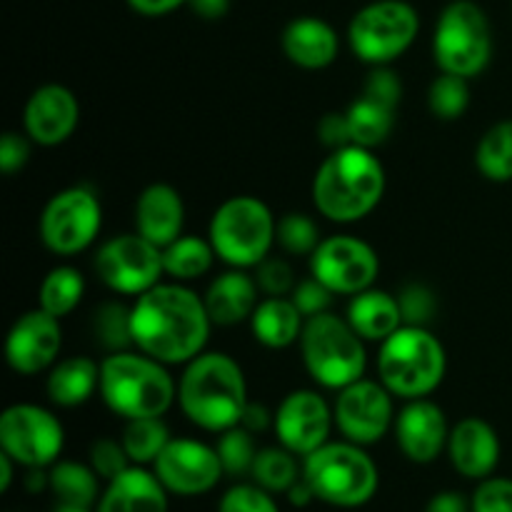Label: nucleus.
<instances>
[{
    "instance_id": "nucleus-1",
    "label": "nucleus",
    "mask_w": 512,
    "mask_h": 512,
    "mask_svg": "<svg viewBox=\"0 0 512 512\" xmlns=\"http://www.w3.org/2000/svg\"><path fill=\"white\" fill-rule=\"evenodd\" d=\"M213 330L203 295L185 283H158L133 305V343L163 365H188Z\"/></svg>"
},
{
    "instance_id": "nucleus-2",
    "label": "nucleus",
    "mask_w": 512,
    "mask_h": 512,
    "mask_svg": "<svg viewBox=\"0 0 512 512\" xmlns=\"http://www.w3.org/2000/svg\"><path fill=\"white\" fill-rule=\"evenodd\" d=\"M313 205L330 223L368 218L385 195V168L370 148L345 145L330 150L313 178Z\"/></svg>"
},
{
    "instance_id": "nucleus-3",
    "label": "nucleus",
    "mask_w": 512,
    "mask_h": 512,
    "mask_svg": "<svg viewBox=\"0 0 512 512\" xmlns=\"http://www.w3.org/2000/svg\"><path fill=\"white\" fill-rule=\"evenodd\" d=\"M248 380L228 353H203L185 365L178 380V405L185 418L208 433L240 425L248 408Z\"/></svg>"
},
{
    "instance_id": "nucleus-4",
    "label": "nucleus",
    "mask_w": 512,
    "mask_h": 512,
    "mask_svg": "<svg viewBox=\"0 0 512 512\" xmlns=\"http://www.w3.org/2000/svg\"><path fill=\"white\" fill-rule=\"evenodd\" d=\"M100 398L123 420L163 418L178 400V383L160 360L123 350L100 360Z\"/></svg>"
},
{
    "instance_id": "nucleus-5",
    "label": "nucleus",
    "mask_w": 512,
    "mask_h": 512,
    "mask_svg": "<svg viewBox=\"0 0 512 512\" xmlns=\"http://www.w3.org/2000/svg\"><path fill=\"white\" fill-rule=\"evenodd\" d=\"M448 355L443 343L418 325H403L380 343L378 380L400 400L430 398L443 385Z\"/></svg>"
},
{
    "instance_id": "nucleus-6",
    "label": "nucleus",
    "mask_w": 512,
    "mask_h": 512,
    "mask_svg": "<svg viewBox=\"0 0 512 512\" xmlns=\"http://www.w3.org/2000/svg\"><path fill=\"white\" fill-rule=\"evenodd\" d=\"M300 358L315 385L325 390H343L355 380L365 378V340L335 313H320L305 320L300 335Z\"/></svg>"
},
{
    "instance_id": "nucleus-7",
    "label": "nucleus",
    "mask_w": 512,
    "mask_h": 512,
    "mask_svg": "<svg viewBox=\"0 0 512 512\" xmlns=\"http://www.w3.org/2000/svg\"><path fill=\"white\" fill-rule=\"evenodd\" d=\"M278 220L273 210L253 195H235L218 205L208 225L215 255L230 268L248 270L263 263L275 245Z\"/></svg>"
},
{
    "instance_id": "nucleus-8",
    "label": "nucleus",
    "mask_w": 512,
    "mask_h": 512,
    "mask_svg": "<svg viewBox=\"0 0 512 512\" xmlns=\"http://www.w3.org/2000/svg\"><path fill=\"white\" fill-rule=\"evenodd\" d=\"M433 60L440 73L478 78L493 60V25L475 0H450L433 30Z\"/></svg>"
},
{
    "instance_id": "nucleus-9",
    "label": "nucleus",
    "mask_w": 512,
    "mask_h": 512,
    "mask_svg": "<svg viewBox=\"0 0 512 512\" xmlns=\"http://www.w3.org/2000/svg\"><path fill=\"white\" fill-rule=\"evenodd\" d=\"M303 478L315 498L335 508H360L378 493L380 475L373 458L350 440L325 443L303 458Z\"/></svg>"
},
{
    "instance_id": "nucleus-10",
    "label": "nucleus",
    "mask_w": 512,
    "mask_h": 512,
    "mask_svg": "<svg viewBox=\"0 0 512 512\" xmlns=\"http://www.w3.org/2000/svg\"><path fill=\"white\" fill-rule=\"evenodd\" d=\"M420 15L408 0H373L348 23V45L360 63L390 65L413 48Z\"/></svg>"
},
{
    "instance_id": "nucleus-11",
    "label": "nucleus",
    "mask_w": 512,
    "mask_h": 512,
    "mask_svg": "<svg viewBox=\"0 0 512 512\" xmlns=\"http://www.w3.org/2000/svg\"><path fill=\"white\" fill-rule=\"evenodd\" d=\"M103 228V208L98 195L85 185H73L45 203L38 233L45 248L60 258L83 253L95 243Z\"/></svg>"
},
{
    "instance_id": "nucleus-12",
    "label": "nucleus",
    "mask_w": 512,
    "mask_h": 512,
    "mask_svg": "<svg viewBox=\"0 0 512 512\" xmlns=\"http://www.w3.org/2000/svg\"><path fill=\"white\" fill-rule=\"evenodd\" d=\"M95 273L108 290L118 295H143L163 283V248L135 233L115 235L100 245Z\"/></svg>"
},
{
    "instance_id": "nucleus-13",
    "label": "nucleus",
    "mask_w": 512,
    "mask_h": 512,
    "mask_svg": "<svg viewBox=\"0 0 512 512\" xmlns=\"http://www.w3.org/2000/svg\"><path fill=\"white\" fill-rule=\"evenodd\" d=\"M63 445V423L40 405L15 403L0 415V450L18 465L48 468L58 463Z\"/></svg>"
},
{
    "instance_id": "nucleus-14",
    "label": "nucleus",
    "mask_w": 512,
    "mask_h": 512,
    "mask_svg": "<svg viewBox=\"0 0 512 512\" xmlns=\"http://www.w3.org/2000/svg\"><path fill=\"white\" fill-rule=\"evenodd\" d=\"M380 258L365 240L353 235H330L310 255V275L335 295H358L373 288Z\"/></svg>"
},
{
    "instance_id": "nucleus-15",
    "label": "nucleus",
    "mask_w": 512,
    "mask_h": 512,
    "mask_svg": "<svg viewBox=\"0 0 512 512\" xmlns=\"http://www.w3.org/2000/svg\"><path fill=\"white\" fill-rule=\"evenodd\" d=\"M335 428L355 445H373L395 425L393 393L380 380H355L338 390L333 405Z\"/></svg>"
},
{
    "instance_id": "nucleus-16",
    "label": "nucleus",
    "mask_w": 512,
    "mask_h": 512,
    "mask_svg": "<svg viewBox=\"0 0 512 512\" xmlns=\"http://www.w3.org/2000/svg\"><path fill=\"white\" fill-rule=\"evenodd\" d=\"M333 425L335 415L328 400L318 390L300 388L285 395L275 408L273 433L283 448L300 458H308L328 443Z\"/></svg>"
},
{
    "instance_id": "nucleus-17",
    "label": "nucleus",
    "mask_w": 512,
    "mask_h": 512,
    "mask_svg": "<svg viewBox=\"0 0 512 512\" xmlns=\"http://www.w3.org/2000/svg\"><path fill=\"white\" fill-rule=\"evenodd\" d=\"M153 473L168 493L193 498L210 493L225 470L215 445L193 438H173L153 463Z\"/></svg>"
},
{
    "instance_id": "nucleus-18",
    "label": "nucleus",
    "mask_w": 512,
    "mask_h": 512,
    "mask_svg": "<svg viewBox=\"0 0 512 512\" xmlns=\"http://www.w3.org/2000/svg\"><path fill=\"white\" fill-rule=\"evenodd\" d=\"M63 328L55 315L35 308L20 315L5 338V360L18 375H38L58 363Z\"/></svg>"
},
{
    "instance_id": "nucleus-19",
    "label": "nucleus",
    "mask_w": 512,
    "mask_h": 512,
    "mask_svg": "<svg viewBox=\"0 0 512 512\" xmlns=\"http://www.w3.org/2000/svg\"><path fill=\"white\" fill-rule=\"evenodd\" d=\"M80 123V103L70 88L45 83L30 93L23 110V133L43 148L63 145Z\"/></svg>"
},
{
    "instance_id": "nucleus-20",
    "label": "nucleus",
    "mask_w": 512,
    "mask_h": 512,
    "mask_svg": "<svg viewBox=\"0 0 512 512\" xmlns=\"http://www.w3.org/2000/svg\"><path fill=\"white\" fill-rule=\"evenodd\" d=\"M395 440L410 463L428 465L448 450V418L443 408L430 398L405 400L403 410L395 415Z\"/></svg>"
},
{
    "instance_id": "nucleus-21",
    "label": "nucleus",
    "mask_w": 512,
    "mask_h": 512,
    "mask_svg": "<svg viewBox=\"0 0 512 512\" xmlns=\"http://www.w3.org/2000/svg\"><path fill=\"white\" fill-rule=\"evenodd\" d=\"M448 455L460 475L485 480L500 463V438L488 420L463 418L450 428Z\"/></svg>"
},
{
    "instance_id": "nucleus-22",
    "label": "nucleus",
    "mask_w": 512,
    "mask_h": 512,
    "mask_svg": "<svg viewBox=\"0 0 512 512\" xmlns=\"http://www.w3.org/2000/svg\"><path fill=\"white\" fill-rule=\"evenodd\" d=\"M283 55L303 70H323L335 63L340 53L338 30L315 15H298L280 33Z\"/></svg>"
},
{
    "instance_id": "nucleus-23",
    "label": "nucleus",
    "mask_w": 512,
    "mask_h": 512,
    "mask_svg": "<svg viewBox=\"0 0 512 512\" xmlns=\"http://www.w3.org/2000/svg\"><path fill=\"white\" fill-rule=\"evenodd\" d=\"M183 195L168 183H153L135 200V230L158 248H165L183 235Z\"/></svg>"
},
{
    "instance_id": "nucleus-24",
    "label": "nucleus",
    "mask_w": 512,
    "mask_h": 512,
    "mask_svg": "<svg viewBox=\"0 0 512 512\" xmlns=\"http://www.w3.org/2000/svg\"><path fill=\"white\" fill-rule=\"evenodd\" d=\"M95 512H168V490L143 465H130L108 480Z\"/></svg>"
},
{
    "instance_id": "nucleus-25",
    "label": "nucleus",
    "mask_w": 512,
    "mask_h": 512,
    "mask_svg": "<svg viewBox=\"0 0 512 512\" xmlns=\"http://www.w3.org/2000/svg\"><path fill=\"white\" fill-rule=\"evenodd\" d=\"M203 300L213 325L233 328V325L253 318L255 308L260 303V288L253 275L240 268H230L228 273L218 275L208 285Z\"/></svg>"
},
{
    "instance_id": "nucleus-26",
    "label": "nucleus",
    "mask_w": 512,
    "mask_h": 512,
    "mask_svg": "<svg viewBox=\"0 0 512 512\" xmlns=\"http://www.w3.org/2000/svg\"><path fill=\"white\" fill-rule=\"evenodd\" d=\"M345 318L365 343H383L395 330L403 328L398 295H390L388 290L378 288H368L353 295Z\"/></svg>"
},
{
    "instance_id": "nucleus-27",
    "label": "nucleus",
    "mask_w": 512,
    "mask_h": 512,
    "mask_svg": "<svg viewBox=\"0 0 512 512\" xmlns=\"http://www.w3.org/2000/svg\"><path fill=\"white\" fill-rule=\"evenodd\" d=\"M100 390V363L85 355H70L50 368L45 380L48 400L58 408H80Z\"/></svg>"
},
{
    "instance_id": "nucleus-28",
    "label": "nucleus",
    "mask_w": 512,
    "mask_h": 512,
    "mask_svg": "<svg viewBox=\"0 0 512 512\" xmlns=\"http://www.w3.org/2000/svg\"><path fill=\"white\" fill-rule=\"evenodd\" d=\"M253 338L268 350H285L303 335L305 318L290 298H260L248 320Z\"/></svg>"
},
{
    "instance_id": "nucleus-29",
    "label": "nucleus",
    "mask_w": 512,
    "mask_h": 512,
    "mask_svg": "<svg viewBox=\"0 0 512 512\" xmlns=\"http://www.w3.org/2000/svg\"><path fill=\"white\" fill-rule=\"evenodd\" d=\"M395 113H398V108H393V105L380 103V100L360 93L345 110L353 145L370 150L383 145L395 128Z\"/></svg>"
},
{
    "instance_id": "nucleus-30",
    "label": "nucleus",
    "mask_w": 512,
    "mask_h": 512,
    "mask_svg": "<svg viewBox=\"0 0 512 512\" xmlns=\"http://www.w3.org/2000/svg\"><path fill=\"white\" fill-rule=\"evenodd\" d=\"M215 250L208 238L198 235H180L170 245L163 248V268L165 275L175 283H193L203 278L215 263Z\"/></svg>"
},
{
    "instance_id": "nucleus-31",
    "label": "nucleus",
    "mask_w": 512,
    "mask_h": 512,
    "mask_svg": "<svg viewBox=\"0 0 512 512\" xmlns=\"http://www.w3.org/2000/svg\"><path fill=\"white\" fill-rule=\"evenodd\" d=\"M85 295V278L73 265H58L43 278L38 288V308L63 320L73 313Z\"/></svg>"
},
{
    "instance_id": "nucleus-32",
    "label": "nucleus",
    "mask_w": 512,
    "mask_h": 512,
    "mask_svg": "<svg viewBox=\"0 0 512 512\" xmlns=\"http://www.w3.org/2000/svg\"><path fill=\"white\" fill-rule=\"evenodd\" d=\"M475 168L490 183L512 180V120L490 125L475 148Z\"/></svg>"
},
{
    "instance_id": "nucleus-33",
    "label": "nucleus",
    "mask_w": 512,
    "mask_h": 512,
    "mask_svg": "<svg viewBox=\"0 0 512 512\" xmlns=\"http://www.w3.org/2000/svg\"><path fill=\"white\" fill-rule=\"evenodd\" d=\"M50 493L58 503H75L93 508L98 500V473L90 465L75 463V460H58L50 465Z\"/></svg>"
},
{
    "instance_id": "nucleus-34",
    "label": "nucleus",
    "mask_w": 512,
    "mask_h": 512,
    "mask_svg": "<svg viewBox=\"0 0 512 512\" xmlns=\"http://www.w3.org/2000/svg\"><path fill=\"white\" fill-rule=\"evenodd\" d=\"M90 330H93L95 343H98L108 355L135 348L133 308L118 303V300H108V303L95 308L93 320H90Z\"/></svg>"
},
{
    "instance_id": "nucleus-35",
    "label": "nucleus",
    "mask_w": 512,
    "mask_h": 512,
    "mask_svg": "<svg viewBox=\"0 0 512 512\" xmlns=\"http://www.w3.org/2000/svg\"><path fill=\"white\" fill-rule=\"evenodd\" d=\"M170 440L173 438L163 418L125 420V430L120 435V443L133 465H153Z\"/></svg>"
},
{
    "instance_id": "nucleus-36",
    "label": "nucleus",
    "mask_w": 512,
    "mask_h": 512,
    "mask_svg": "<svg viewBox=\"0 0 512 512\" xmlns=\"http://www.w3.org/2000/svg\"><path fill=\"white\" fill-rule=\"evenodd\" d=\"M298 455L290 453L288 448H263L258 450L255 458L253 475L255 485L265 488L268 493H288L300 478H303V468H298Z\"/></svg>"
},
{
    "instance_id": "nucleus-37",
    "label": "nucleus",
    "mask_w": 512,
    "mask_h": 512,
    "mask_svg": "<svg viewBox=\"0 0 512 512\" xmlns=\"http://www.w3.org/2000/svg\"><path fill=\"white\" fill-rule=\"evenodd\" d=\"M428 108L445 123L460 120L470 108V80L453 73H440L428 88Z\"/></svg>"
},
{
    "instance_id": "nucleus-38",
    "label": "nucleus",
    "mask_w": 512,
    "mask_h": 512,
    "mask_svg": "<svg viewBox=\"0 0 512 512\" xmlns=\"http://www.w3.org/2000/svg\"><path fill=\"white\" fill-rule=\"evenodd\" d=\"M320 230L318 223L310 218L308 213H285L278 220V233H275V245H280V250L288 255H313L315 248L320 245Z\"/></svg>"
},
{
    "instance_id": "nucleus-39",
    "label": "nucleus",
    "mask_w": 512,
    "mask_h": 512,
    "mask_svg": "<svg viewBox=\"0 0 512 512\" xmlns=\"http://www.w3.org/2000/svg\"><path fill=\"white\" fill-rule=\"evenodd\" d=\"M215 450H218L223 470L228 475H233V478H238V475H250L255 458H258V448H255L253 433L245 430L243 425H235V428L223 430L218 443H215Z\"/></svg>"
},
{
    "instance_id": "nucleus-40",
    "label": "nucleus",
    "mask_w": 512,
    "mask_h": 512,
    "mask_svg": "<svg viewBox=\"0 0 512 512\" xmlns=\"http://www.w3.org/2000/svg\"><path fill=\"white\" fill-rule=\"evenodd\" d=\"M400 313H403V325H418L428 328L430 320L438 313V298L425 283H408L398 293Z\"/></svg>"
},
{
    "instance_id": "nucleus-41",
    "label": "nucleus",
    "mask_w": 512,
    "mask_h": 512,
    "mask_svg": "<svg viewBox=\"0 0 512 512\" xmlns=\"http://www.w3.org/2000/svg\"><path fill=\"white\" fill-rule=\"evenodd\" d=\"M255 283H258L263 298H290L298 280H295L293 265L285 258H265L263 263L255 265Z\"/></svg>"
},
{
    "instance_id": "nucleus-42",
    "label": "nucleus",
    "mask_w": 512,
    "mask_h": 512,
    "mask_svg": "<svg viewBox=\"0 0 512 512\" xmlns=\"http://www.w3.org/2000/svg\"><path fill=\"white\" fill-rule=\"evenodd\" d=\"M218 512H280L273 493L260 485H235L220 500Z\"/></svg>"
},
{
    "instance_id": "nucleus-43",
    "label": "nucleus",
    "mask_w": 512,
    "mask_h": 512,
    "mask_svg": "<svg viewBox=\"0 0 512 512\" xmlns=\"http://www.w3.org/2000/svg\"><path fill=\"white\" fill-rule=\"evenodd\" d=\"M130 458L125 453L123 443L120 440H110V438H100L95 440L93 448H90V468L98 473V478L103 480H113L118 478L123 470L130 468Z\"/></svg>"
},
{
    "instance_id": "nucleus-44",
    "label": "nucleus",
    "mask_w": 512,
    "mask_h": 512,
    "mask_svg": "<svg viewBox=\"0 0 512 512\" xmlns=\"http://www.w3.org/2000/svg\"><path fill=\"white\" fill-rule=\"evenodd\" d=\"M470 512H512V480L485 478L470 500Z\"/></svg>"
},
{
    "instance_id": "nucleus-45",
    "label": "nucleus",
    "mask_w": 512,
    "mask_h": 512,
    "mask_svg": "<svg viewBox=\"0 0 512 512\" xmlns=\"http://www.w3.org/2000/svg\"><path fill=\"white\" fill-rule=\"evenodd\" d=\"M333 295L335 293H330L320 280H315L313 275H310L308 280H300V283L295 285V290L290 293V300H293L295 308L303 313V318L308 320L320 313H328L330 305H333Z\"/></svg>"
},
{
    "instance_id": "nucleus-46",
    "label": "nucleus",
    "mask_w": 512,
    "mask_h": 512,
    "mask_svg": "<svg viewBox=\"0 0 512 512\" xmlns=\"http://www.w3.org/2000/svg\"><path fill=\"white\" fill-rule=\"evenodd\" d=\"M363 93L380 100V103H388L393 108H398L400 100H403V83H400L398 73L390 65H375L370 70L368 80H365Z\"/></svg>"
},
{
    "instance_id": "nucleus-47",
    "label": "nucleus",
    "mask_w": 512,
    "mask_h": 512,
    "mask_svg": "<svg viewBox=\"0 0 512 512\" xmlns=\"http://www.w3.org/2000/svg\"><path fill=\"white\" fill-rule=\"evenodd\" d=\"M33 140L25 133H15V130H8L0 138V170L5 175H15L28 165L30 150H33Z\"/></svg>"
},
{
    "instance_id": "nucleus-48",
    "label": "nucleus",
    "mask_w": 512,
    "mask_h": 512,
    "mask_svg": "<svg viewBox=\"0 0 512 512\" xmlns=\"http://www.w3.org/2000/svg\"><path fill=\"white\" fill-rule=\"evenodd\" d=\"M318 140L328 150H340L345 145H353L345 113H325L318 123Z\"/></svg>"
},
{
    "instance_id": "nucleus-49",
    "label": "nucleus",
    "mask_w": 512,
    "mask_h": 512,
    "mask_svg": "<svg viewBox=\"0 0 512 512\" xmlns=\"http://www.w3.org/2000/svg\"><path fill=\"white\" fill-rule=\"evenodd\" d=\"M130 10L145 18H163V15L175 13L178 8L188 5V0H125Z\"/></svg>"
},
{
    "instance_id": "nucleus-50",
    "label": "nucleus",
    "mask_w": 512,
    "mask_h": 512,
    "mask_svg": "<svg viewBox=\"0 0 512 512\" xmlns=\"http://www.w3.org/2000/svg\"><path fill=\"white\" fill-rule=\"evenodd\" d=\"M275 423V413H270L265 405H258V403H248V408H245L243 418H240V425H243L245 430H250V433H265V430L273 428Z\"/></svg>"
},
{
    "instance_id": "nucleus-51",
    "label": "nucleus",
    "mask_w": 512,
    "mask_h": 512,
    "mask_svg": "<svg viewBox=\"0 0 512 512\" xmlns=\"http://www.w3.org/2000/svg\"><path fill=\"white\" fill-rule=\"evenodd\" d=\"M425 512H470V503L455 490H443L433 495L430 503L425 505Z\"/></svg>"
},
{
    "instance_id": "nucleus-52",
    "label": "nucleus",
    "mask_w": 512,
    "mask_h": 512,
    "mask_svg": "<svg viewBox=\"0 0 512 512\" xmlns=\"http://www.w3.org/2000/svg\"><path fill=\"white\" fill-rule=\"evenodd\" d=\"M188 8L203 20H220L230 13V0H188Z\"/></svg>"
},
{
    "instance_id": "nucleus-53",
    "label": "nucleus",
    "mask_w": 512,
    "mask_h": 512,
    "mask_svg": "<svg viewBox=\"0 0 512 512\" xmlns=\"http://www.w3.org/2000/svg\"><path fill=\"white\" fill-rule=\"evenodd\" d=\"M285 495H288L290 503H293L295 508H305V505H310V503H313V500H318V498H315L313 488H310V485L305 483V478H300L298 483H295L293 488H290Z\"/></svg>"
},
{
    "instance_id": "nucleus-54",
    "label": "nucleus",
    "mask_w": 512,
    "mask_h": 512,
    "mask_svg": "<svg viewBox=\"0 0 512 512\" xmlns=\"http://www.w3.org/2000/svg\"><path fill=\"white\" fill-rule=\"evenodd\" d=\"M15 460L10 455L0 453V493H8L10 483H13V468H15Z\"/></svg>"
},
{
    "instance_id": "nucleus-55",
    "label": "nucleus",
    "mask_w": 512,
    "mask_h": 512,
    "mask_svg": "<svg viewBox=\"0 0 512 512\" xmlns=\"http://www.w3.org/2000/svg\"><path fill=\"white\" fill-rule=\"evenodd\" d=\"M53 512H90L88 505H75V503H58Z\"/></svg>"
}]
</instances>
